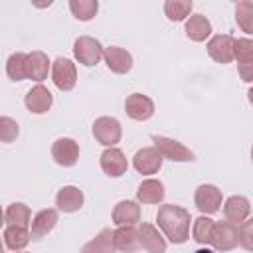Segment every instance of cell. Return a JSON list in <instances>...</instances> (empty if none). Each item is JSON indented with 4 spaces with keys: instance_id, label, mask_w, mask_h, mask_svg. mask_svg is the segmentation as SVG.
<instances>
[{
    "instance_id": "cell-1",
    "label": "cell",
    "mask_w": 253,
    "mask_h": 253,
    "mask_svg": "<svg viewBox=\"0 0 253 253\" xmlns=\"http://www.w3.org/2000/svg\"><path fill=\"white\" fill-rule=\"evenodd\" d=\"M156 221H158V227L162 229V233L172 243H184L190 237L192 217H190V211L182 206H174V204L160 206V210L156 213Z\"/></svg>"
},
{
    "instance_id": "cell-2",
    "label": "cell",
    "mask_w": 253,
    "mask_h": 253,
    "mask_svg": "<svg viewBox=\"0 0 253 253\" xmlns=\"http://www.w3.org/2000/svg\"><path fill=\"white\" fill-rule=\"evenodd\" d=\"M73 55L81 65L93 67L105 57V47L101 45L99 40H95L91 36H81L73 43Z\"/></svg>"
},
{
    "instance_id": "cell-3",
    "label": "cell",
    "mask_w": 253,
    "mask_h": 253,
    "mask_svg": "<svg viewBox=\"0 0 253 253\" xmlns=\"http://www.w3.org/2000/svg\"><path fill=\"white\" fill-rule=\"evenodd\" d=\"M152 142L158 148V152L164 158L172 160V162H192V160H196V154L188 146H184L182 142H178L174 138H168V136H162V134H152Z\"/></svg>"
},
{
    "instance_id": "cell-4",
    "label": "cell",
    "mask_w": 253,
    "mask_h": 253,
    "mask_svg": "<svg viewBox=\"0 0 253 253\" xmlns=\"http://www.w3.org/2000/svg\"><path fill=\"white\" fill-rule=\"evenodd\" d=\"M93 136L99 144H103L107 148H113L123 136L121 123L115 117H99L93 123Z\"/></svg>"
},
{
    "instance_id": "cell-5",
    "label": "cell",
    "mask_w": 253,
    "mask_h": 253,
    "mask_svg": "<svg viewBox=\"0 0 253 253\" xmlns=\"http://www.w3.org/2000/svg\"><path fill=\"white\" fill-rule=\"evenodd\" d=\"M221 200H223L221 190H219L217 186H213V184H202V186L196 188L194 204H196V208H198L202 213H206V215H211V213L219 211Z\"/></svg>"
},
{
    "instance_id": "cell-6",
    "label": "cell",
    "mask_w": 253,
    "mask_h": 253,
    "mask_svg": "<svg viewBox=\"0 0 253 253\" xmlns=\"http://www.w3.org/2000/svg\"><path fill=\"white\" fill-rule=\"evenodd\" d=\"M51 79L59 91H71L77 83V69L75 63L67 57H57L51 63Z\"/></svg>"
},
{
    "instance_id": "cell-7",
    "label": "cell",
    "mask_w": 253,
    "mask_h": 253,
    "mask_svg": "<svg viewBox=\"0 0 253 253\" xmlns=\"http://www.w3.org/2000/svg\"><path fill=\"white\" fill-rule=\"evenodd\" d=\"M211 245L215 251H231L239 245V231L231 221H215L211 233Z\"/></svg>"
},
{
    "instance_id": "cell-8",
    "label": "cell",
    "mask_w": 253,
    "mask_h": 253,
    "mask_svg": "<svg viewBox=\"0 0 253 253\" xmlns=\"http://www.w3.org/2000/svg\"><path fill=\"white\" fill-rule=\"evenodd\" d=\"M162 162L164 156L158 152L156 146H144L136 150V154L132 156V166L138 174H156L162 168Z\"/></svg>"
},
{
    "instance_id": "cell-9",
    "label": "cell",
    "mask_w": 253,
    "mask_h": 253,
    "mask_svg": "<svg viewBox=\"0 0 253 253\" xmlns=\"http://www.w3.org/2000/svg\"><path fill=\"white\" fill-rule=\"evenodd\" d=\"M51 156L53 160L63 166V168H69V166H75L77 160H79V144L73 140V138H57L53 144H51Z\"/></svg>"
},
{
    "instance_id": "cell-10",
    "label": "cell",
    "mask_w": 253,
    "mask_h": 253,
    "mask_svg": "<svg viewBox=\"0 0 253 253\" xmlns=\"http://www.w3.org/2000/svg\"><path fill=\"white\" fill-rule=\"evenodd\" d=\"M24 103H26V109L34 115H42V113H47L53 105V95L49 93L47 87H43L42 83H38L36 87H32L26 97H24Z\"/></svg>"
},
{
    "instance_id": "cell-11",
    "label": "cell",
    "mask_w": 253,
    "mask_h": 253,
    "mask_svg": "<svg viewBox=\"0 0 253 253\" xmlns=\"http://www.w3.org/2000/svg\"><path fill=\"white\" fill-rule=\"evenodd\" d=\"M125 111L132 121H148L154 115V103L142 93H132L125 101Z\"/></svg>"
},
{
    "instance_id": "cell-12",
    "label": "cell",
    "mask_w": 253,
    "mask_h": 253,
    "mask_svg": "<svg viewBox=\"0 0 253 253\" xmlns=\"http://www.w3.org/2000/svg\"><path fill=\"white\" fill-rule=\"evenodd\" d=\"M235 40L229 34H217L208 42V53L217 63H231Z\"/></svg>"
},
{
    "instance_id": "cell-13",
    "label": "cell",
    "mask_w": 253,
    "mask_h": 253,
    "mask_svg": "<svg viewBox=\"0 0 253 253\" xmlns=\"http://www.w3.org/2000/svg\"><path fill=\"white\" fill-rule=\"evenodd\" d=\"M57 219H59L57 210H53V208L40 210V211L34 215L32 225H30V235H32V239H34V241H38V239L45 237V235L55 227Z\"/></svg>"
},
{
    "instance_id": "cell-14",
    "label": "cell",
    "mask_w": 253,
    "mask_h": 253,
    "mask_svg": "<svg viewBox=\"0 0 253 253\" xmlns=\"http://www.w3.org/2000/svg\"><path fill=\"white\" fill-rule=\"evenodd\" d=\"M103 59H105L107 67L117 75H125L132 69V55L126 49L119 47V45L105 47V57Z\"/></svg>"
},
{
    "instance_id": "cell-15",
    "label": "cell",
    "mask_w": 253,
    "mask_h": 253,
    "mask_svg": "<svg viewBox=\"0 0 253 253\" xmlns=\"http://www.w3.org/2000/svg\"><path fill=\"white\" fill-rule=\"evenodd\" d=\"M126 168H128V162H126L123 150H119V148H115V146L103 150V154H101V170H103L107 176L119 178V176H123V174L126 172Z\"/></svg>"
},
{
    "instance_id": "cell-16",
    "label": "cell",
    "mask_w": 253,
    "mask_h": 253,
    "mask_svg": "<svg viewBox=\"0 0 253 253\" xmlns=\"http://www.w3.org/2000/svg\"><path fill=\"white\" fill-rule=\"evenodd\" d=\"M251 213V202L245 196H229L223 202V215L231 223H243Z\"/></svg>"
},
{
    "instance_id": "cell-17",
    "label": "cell",
    "mask_w": 253,
    "mask_h": 253,
    "mask_svg": "<svg viewBox=\"0 0 253 253\" xmlns=\"http://www.w3.org/2000/svg\"><path fill=\"white\" fill-rule=\"evenodd\" d=\"M113 241H115L117 251H121V253H134V251H138L142 247L138 229H134V225L117 227L113 231Z\"/></svg>"
},
{
    "instance_id": "cell-18",
    "label": "cell",
    "mask_w": 253,
    "mask_h": 253,
    "mask_svg": "<svg viewBox=\"0 0 253 253\" xmlns=\"http://www.w3.org/2000/svg\"><path fill=\"white\" fill-rule=\"evenodd\" d=\"M113 223L117 227L123 225H134L140 221V206L132 200H121L115 208H113Z\"/></svg>"
},
{
    "instance_id": "cell-19",
    "label": "cell",
    "mask_w": 253,
    "mask_h": 253,
    "mask_svg": "<svg viewBox=\"0 0 253 253\" xmlns=\"http://www.w3.org/2000/svg\"><path fill=\"white\" fill-rule=\"evenodd\" d=\"M83 200V192L77 186H63L55 196V206L63 213H73L81 210Z\"/></svg>"
},
{
    "instance_id": "cell-20",
    "label": "cell",
    "mask_w": 253,
    "mask_h": 253,
    "mask_svg": "<svg viewBox=\"0 0 253 253\" xmlns=\"http://www.w3.org/2000/svg\"><path fill=\"white\" fill-rule=\"evenodd\" d=\"M140 245L146 249V253H166V239L152 223H140L138 227Z\"/></svg>"
},
{
    "instance_id": "cell-21",
    "label": "cell",
    "mask_w": 253,
    "mask_h": 253,
    "mask_svg": "<svg viewBox=\"0 0 253 253\" xmlns=\"http://www.w3.org/2000/svg\"><path fill=\"white\" fill-rule=\"evenodd\" d=\"M47 71H49V59H47V55L43 51L36 49L32 53H28V59H26L28 79L42 83L43 79H47Z\"/></svg>"
},
{
    "instance_id": "cell-22",
    "label": "cell",
    "mask_w": 253,
    "mask_h": 253,
    "mask_svg": "<svg viewBox=\"0 0 253 253\" xmlns=\"http://www.w3.org/2000/svg\"><path fill=\"white\" fill-rule=\"evenodd\" d=\"M164 184L156 178H148L144 182H140L138 190H136V200L140 204H160L164 200Z\"/></svg>"
},
{
    "instance_id": "cell-23",
    "label": "cell",
    "mask_w": 253,
    "mask_h": 253,
    "mask_svg": "<svg viewBox=\"0 0 253 253\" xmlns=\"http://www.w3.org/2000/svg\"><path fill=\"white\" fill-rule=\"evenodd\" d=\"M184 30H186V36L192 42H204L211 34V22L204 14H192L186 20V28Z\"/></svg>"
},
{
    "instance_id": "cell-24",
    "label": "cell",
    "mask_w": 253,
    "mask_h": 253,
    "mask_svg": "<svg viewBox=\"0 0 253 253\" xmlns=\"http://www.w3.org/2000/svg\"><path fill=\"white\" fill-rule=\"evenodd\" d=\"M4 221L6 225H18V227H30L32 225V211L26 204L22 202H14L6 208L4 211Z\"/></svg>"
},
{
    "instance_id": "cell-25",
    "label": "cell",
    "mask_w": 253,
    "mask_h": 253,
    "mask_svg": "<svg viewBox=\"0 0 253 253\" xmlns=\"http://www.w3.org/2000/svg\"><path fill=\"white\" fill-rule=\"evenodd\" d=\"M117 247H115V241H113V231L109 227L101 229L95 239L87 241L81 249V253H115Z\"/></svg>"
},
{
    "instance_id": "cell-26",
    "label": "cell",
    "mask_w": 253,
    "mask_h": 253,
    "mask_svg": "<svg viewBox=\"0 0 253 253\" xmlns=\"http://www.w3.org/2000/svg\"><path fill=\"white\" fill-rule=\"evenodd\" d=\"M2 237H4L6 249H10V251H20V249H24V247L30 243V239H32L30 229L18 227V225H6Z\"/></svg>"
},
{
    "instance_id": "cell-27",
    "label": "cell",
    "mask_w": 253,
    "mask_h": 253,
    "mask_svg": "<svg viewBox=\"0 0 253 253\" xmlns=\"http://www.w3.org/2000/svg\"><path fill=\"white\" fill-rule=\"evenodd\" d=\"M213 225L215 221L208 215H200L198 219H194L192 225V237L200 243V245H208L211 243V233H213Z\"/></svg>"
},
{
    "instance_id": "cell-28",
    "label": "cell",
    "mask_w": 253,
    "mask_h": 253,
    "mask_svg": "<svg viewBox=\"0 0 253 253\" xmlns=\"http://www.w3.org/2000/svg\"><path fill=\"white\" fill-rule=\"evenodd\" d=\"M69 10L77 20L89 22L95 18L99 10V2L97 0H69Z\"/></svg>"
},
{
    "instance_id": "cell-29",
    "label": "cell",
    "mask_w": 253,
    "mask_h": 253,
    "mask_svg": "<svg viewBox=\"0 0 253 253\" xmlns=\"http://www.w3.org/2000/svg\"><path fill=\"white\" fill-rule=\"evenodd\" d=\"M26 59H28V53H22V51H16L8 57L6 61V75L12 79V81H22L28 77L26 73Z\"/></svg>"
},
{
    "instance_id": "cell-30",
    "label": "cell",
    "mask_w": 253,
    "mask_h": 253,
    "mask_svg": "<svg viewBox=\"0 0 253 253\" xmlns=\"http://www.w3.org/2000/svg\"><path fill=\"white\" fill-rule=\"evenodd\" d=\"M235 22L245 34H253V2L241 0L235 4Z\"/></svg>"
},
{
    "instance_id": "cell-31",
    "label": "cell",
    "mask_w": 253,
    "mask_h": 253,
    "mask_svg": "<svg viewBox=\"0 0 253 253\" xmlns=\"http://www.w3.org/2000/svg\"><path fill=\"white\" fill-rule=\"evenodd\" d=\"M192 12V2L190 0H166L164 2V14L172 22H182L190 16Z\"/></svg>"
},
{
    "instance_id": "cell-32",
    "label": "cell",
    "mask_w": 253,
    "mask_h": 253,
    "mask_svg": "<svg viewBox=\"0 0 253 253\" xmlns=\"http://www.w3.org/2000/svg\"><path fill=\"white\" fill-rule=\"evenodd\" d=\"M233 59H237V63L253 61V40H249V38L235 40V43H233Z\"/></svg>"
},
{
    "instance_id": "cell-33",
    "label": "cell",
    "mask_w": 253,
    "mask_h": 253,
    "mask_svg": "<svg viewBox=\"0 0 253 253\" xmlns=\"http://www.w3.org/2000/svg\"><path fill=\"white\" fill-rule=\"evenodd\" d=\"M18 134H20L18 123L10 117H2L0 119V140L2 142H12V140H16Z\"/></svg>"
},
{
    "instance_id": "cell-34",
    "label": "cell",
    "mask_w": 253,
    "mask_h": 253,
    "mask_svg": "<svg viewBox=\"0 0 253 253\" xmlns=\"http://www.w3.org/2000/svg\"><path fill=\"white\" fill-rule=\"evenodd\" d=\"M237 231H239V245L247 251H253V217L239 223Z\"/></svg>"
},
{
    "instance_id": "cell-35",
    "label": "cell",
    "mask_w": 253,
    "mask_h": 253,
    "mask_svg": "<svg viewBox=\"0 0 253 253\" xmlns=\"http://www.w3.org/2000/svg\"><path fill=\"white\" fill-rule=\"evenodd\" d=\"M239 77L245 81V83H253V61H247V63H239Z\"/></svg>"
},
{
    "instance_id": "cell-36",
    "label": "cell",
    "mask_w": 253,
    "mask_h": 253,
    "mask_svg": "<svg viewBox=\"0 0 253 253\" xmlns=\"http://www.w3.org/2000/svg\"><path fill=\"white\" fill-rule=\"evenodd\" d=\"M194 253H215L213 249H208V247H202V249H196Z\"/></svg>"
},
{
    "instance_id": "cell-37",
    "label": "cell",
    "mask_w": 253,
    "mask_h": 253,
    "mask_svg": "<svg viewBox=\"0 0 253 253\" xmlns=\"http://www.w3.org/2000/svg\"><path fill=\"white\" fill-rule=\"evenodd\" d=\"M247 99H249V103H251V105H253V87H251V89H249V93H247Z\"/></svg>"
},
{
    "instance_id": "cell-38",
    "label": "cell",
    "mask_w": 253,
    "mask_h": 253,
    "mask_svg": "<svg viewBox=\"0 0 253 253\" xmlns=\"http://www.w3.org/2000/svg\"><path fill=\"white\" fill-rule=\"evenodd\" d=\"M251 160H253V146H251Z\"/></svg>"
}]
</instances>
